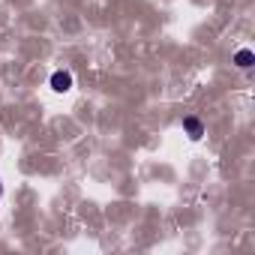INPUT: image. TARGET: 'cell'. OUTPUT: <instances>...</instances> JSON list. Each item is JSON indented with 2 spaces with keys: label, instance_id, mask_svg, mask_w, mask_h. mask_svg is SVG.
Listing matches in <instances>:
<instances>
[{
  "label": "cell",
  "instance_id": "cell-1",
  "mask_svg": "<svg viewBox=\"0 0 255 255\" xmlns=\"http://www.w3.org/2000/svg\"><path fill=\"white\" fill-rule=\"evenodd\" d=\"M51 87H54L57 93H66V90H72V72H66V69H57V72L51 75Z\"/></svg>",
  "mask_w": 255,
  "mask_h": 255
},
{
  "label": "cell",
  "instance_id": "cell-4",
  "mask_svg": "<svg viewBox=\"0 0 255 255\" xmlns=\"http://www.w3.org/2000/svg\"><path fill=\"white\" fill-rule=\"evenodd\" d=\"M0 195H3V183H0Z\"/></svg>",
  "mask_w": 255,
  "mask_h": 255
},
{
  "label": "cell",
  "instance_id": "cell-2",
  "mask_svg": "<svg viewBox=\"0 0 255 255\" xmlns=\"http://www.w3.org/2000/svg\"><path fill=\"white\" fill-rule=\"evenodd\" d=\"M183 129L189 132V138H201L204 126H201V120H198V117H186V120H183Z\"/></svg>",
  "mask_w": 255,
  "mask_h": 255
},
{
  "label": "cell",
  "instance_id": "cell-3",
  "mask_svg": "<svg viewBox=\"0 0 255 255\" xmlns=\"http://www.w3.org/2000/svg\"><path fill=\"white\" fill-rule=\"evenodd\" d=\"M234 63H237V66H240V69H249V66H252V63H255V54H252V51H249V48H240V51H237V54H234Z\"/></svg>",
  "mask_w": 255,
  "mask_h": 255
}]
</instances>
